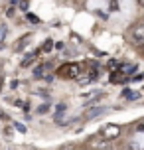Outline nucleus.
<instances>
[{
	"instance_id": "obj_1",
	"label": "nucleus",
	"mask_w": 144,
	"mask_h": 150,
	"mask_svg": "<svg viewBox=\"0 0 144 150\" xmlns=\"http://www.w3.org/2000/svg\"><path fill=\"white\" fill-rule=\"evenodd\" d=\"M81 73V67L77 63H63L59 69H57V75L63 77V79H77Z\"/></svg>"
},
{
	"instance_id": "obj_2",
	"label": "nucleus",
	"mask_w": 144,
	"mask_h": 150,
	"mask_svg": "<svg viewBox=\"0 0 144 150\" xmlns=\"http://www.w3.org/2000/svg\"><path fill=\"white\" fill-rule=\"evenodd\" d=\"M103 136H105L107 140L119 138V136H121V127H116V125H107V127L103 128Z\"/></svg>"
},
{
	"instance_id": "obj_3",
	"label": "nucleus",
	"mask_w": 144,
	"mask_h": 150,
	"mask_svg": "<svg viewBox=\"0 0 144 150\" xmlns=\"http://www.w3.org/2000/svg\"><path fill=\"white\" fill-rule=\"evenodd\" d=\"M132 40L136 45H144V24H138L136 28H132Z\"/></svg>"
},
{
	"instance_id": "obj_4",
	"label": "nucleus",
	"mask_w": 144,
	"mask_h": 150,
	"mask_svg": "<svg viewBox=\"0 0 144 150\" xmlns=\"http://www.w3.org/2000/svg\"><path fill=\"white\" fill-rule=\"evenodd\" d=\"M95 79H97V71H89V73H85V77H77V83L79 85H89Z\"/></svg>"
},
{
	"instance_id": "obj_5",
	"label": "nucleus",
	"mask_w": 144,
	"mask_h": 150,
	"mask_svg": "<svg viewBox=\"0 0 144 150\" xmlns=\"http://www.w3.org/2000/svg\"><path fill=\"white\" fill-rule=\"evenodd\" d=\"M111 140H107V138H99V140H95L93 142V148L95 150H111Z\"/></svg>"
},
{
	"instance_id": "obj_6",
	"label": "nucleus",
	"mask_w": 144,
	"mask_h": 150,
	"mask_svg": "<svg viewBox=\"0 0 144 150\" xmlns=\"http://www.w3.org/2000/svg\"><path fill=\"white\" fill-rule=\"evenodd\" d=\"M105 111V109H103V107H99V109H91V111L87 112V117H97V115H101V112Z\"/></svg>"
},
{
	"instance_id": "obj_7",
	"label": "nucleus",
	"mask_w": 144,
	"mask_h": 150,
	"mask_svg": "<svg viewBox=\"0 0 144 150\" xmlns=\"http://www.w3.org/2000/svg\"><path fill=\"white\" fill-rule=\"evenodd\" d=\"M46 71V65H40V67L34 69V77H42V73Z\"/></svg>"
},
{
	"instance_id": "obj_8",
	"label": "nucleus",
	"mask_w": 144,
	"mask_h": 150,
	"mask_svg": "<svg viewBox=\"0 0 144 150\" xmlns=\"http://www.w3.org/2000/svg\"><path fill=\"white\" fill-rule=\"evenodd\" d=\"M53 42H52V40H47V42H46V44H44V45H42V52H49V50H52V47H53Z\"/></svg>"
},
{
	"instance_id": "obj_9",
	"label": "nucleus",
	"mask_w": 144,
	"mask_h": 150,
	"mask_svg": "<svg viewBox=\"0 0 144 150\" xmlns=\"http://www.w3.org/2000/svg\"><path fill=\"white\" fill-rule=\"evenodd\" d=\"M134 69H136L134 65H124V67H122V73H124V75H126V73H132Z\"/></svg>"
},
{
	"instance_id": "obj_10",
	"label": "nucleus",
	"mask_w": 144,
	"mask_h": 150,
	"mask_svg": "<svg viewBox=\"0 0 144 150\" xmlns=\"http://www.w3.org/2000/svg\"><path fill=\"white\" fill-rule=\"evenodd\" d=\"M59 150H77V148L73 146V144H65V146H61Z\"/></svg>"
},
{
	"instance_id": "obj_11",
	"label": "nucleus",
	"mask_w": 144,
	"mask_h": 150,
	"mask_svg": "<svg viewBox=\"0 0 144 150\" xmlns=\"http://www.w3.org/2000/svg\"><path fill=\"white\" fill-rule=\"evenodd\" d=\"M6 16H8V18H12V16H14V8H12V6L8 8V12H6Z\"/></svg>"
},
{
	"instance_id": "obj_12",
	"label": "nucleus",
	"mask_w": 144,
	"mask_h": 150,
	"mask_svg": "<svg viewBox=\"0 0 144 150\" xmlns=\"http://www.w3.org/2000/svg\"><path fill=\"white\" fill-rule=\"evenodd\" d=\"M20 8L26 10V8H28V2H26V0H20Z\"/></svg>"
},
{
	"instance_id": "obj_13",
	"label": "nucleus",
	"mask_w": 144,
	"mask_h": 150,
	"mask_svg": "<svg viewBox=\"0 0 144 150\" xmlns=\"http://www.w3.org/2000/svg\"><path fill=\"white\" fill-rule=\"evenodd\" d=\"M47 111H49V107H47V105H42V107H40V112H47Z\"/></svg>"
},
{
	"instance_id": "obj_14",
	"label": "nucleus",
	"mask_w": 144,
	"mask_h": 150,
	"mask_svg": "<svg viewBox=\"0 0 144 150\" xmlns=\"http://www.w3.org/2000/svg\"><path fill=\"white\" fill-rule=\"evenodd\" d=\"M10 4H12V6H16V4H20V0H10Z\"/></svg>"
},
{
	"instance_id": "obj_15",
	"label": "nucleus",
	"mask_w": 144,
	"mask_h": 150,
	"mask_svg": "<svg viewBox=\"0 0 144 150\" xmlns=\"http://www.w3.org/2000/svg\"><path fill=\"white\" fill-rule=\"evenodd\" d=\"M138 4H140V6H144V0H138Z\"/></svg>"
}]
</instances>
